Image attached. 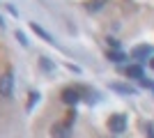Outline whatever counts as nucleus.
<instances>
[{
    "label": "nucleus",
    "instance_id": "obj_11",
    "mask_svg": "<svg viewBox=\"0 0 154 138\" xmlns=\"http://www.w3.org/2000/svg\"><path fill=\"white\" fill-rule=\"evenodd\" d=\"M152 67H154V60H152Z\"/></svg>",
    "mask_w": 154,
    "mask_h": 138
},
{
    "label": "nucleus",
    "instance_id": "obj_4",
    "mask_svg": "<svg viewBox=\"0 0 154 138\" xmlns=\"http://www.w3.org/2000/svg\"><path fill=\"white\" fill-rule=\"evenodd\" d=\"M152 46H136L134 51H131V55H134L136 60H145V58H149V55H152Z\"/></svg>",
    "mask_w": 154,
    "mask_h": 138
},
{
    "label": "nucleus",
    "instance_id": "obj_7",
    "mask_svg": "<svg viewBox=\"0 0 154 138\" xmlns=\"http://www.w3.org/2000/svg\"><path fill=\"white\" fill-rule=\"evenodd\" d=\"M32 30H35V32H37V35H42V37H44L46 41H51V35H48V32H44V30H42V28H39L37 23H32Z\"/></svg>",
    "mask_w": 154,
    "mask_h": 138
},
{
    "label": "nucleus",
    "instance_id": "obj_3",
    "mask_svg": "<svg viewBox=\"0 0 154 138\" xmlns=\"http://www.w3.org/2000/svg\"><path fill=\"white\" fill-rule=\"evenodd\" d=\"M51 133H53V138H69L71 136V127L69 124H53Z\"/></svg>",
    "mask_w": 154,
    "mask_h": 138
},
{
    "label": "nucleus",
    "instance_id": "obj_1",
    "mask_svg": "<svg viewBox=\"0 0 154 138\" xmlns=\"http://www.w3.org/2000/svg\"><path fill=\"white\" fill-rule=\"evenodd\" d=\"M108 129H110L113 133H122L124 129H127V118H124V115H120V113H117V115H110Z\"/></svg>",
    "mask_w": 154,
    "mask_h": 138
},
{
    "label": "nucleus",
    "instance_id": "obj_2",
    "mask_svg": "<svg viewBox=\"0 0 154 138\" xmlns=\"http://www.w3.org/2000/svg\"><path fill=\"white\" fill-rule=\"evenodd\" d=\"M12 85H14L12 72L2 74V76H0V97H9V94H12Z\"/></svg>",
    "mask_w": 154,
    "mask_h": 138
},
{
    "label": "nucleus",
    "instance_id": "obj_9",
    "mask_svg": "<svg viewBox=\"0 0 154 138\" xmlns=\"http://www.w3.org/2000/svg\"><path fill=\"white\" fill-rule=\"evenodd\" d=\"M37 97H39V94H35V92H32V94H30V101H28V108H32V106H35V101H37Z\"/></svg>",
    "mask_w": 154,
    "mask_h": 138
},
{
    "label": "nucleus",
    "instance_id": "obj_10",
    "mask_svg": "<svg viewBox=\"0 0 154 138\" xmlns=\"http://www.w3.org/2000/svg\"><path fill=\"white\" fill-rule=\"evenodd\" d=\"M147 138H154V127L147 124Z\"/></svg>",
    "mask_w": 154,
    "mask_h": 138
},
{
    "label": "nucleus",
    "instance_id": "obj_5",
    "mask_svg": "<svg viewBox=\"0 0 154 138\" xmlns=\"http://www.w3.org/2000/svg\"><path fill=\"white\" fill-rule=\"evenodd\" d=\"M78 99H81V97H78V90H71V87H69V90L62 92V101H64V104H76Z\"/></svg>",
    "mask_w": 154,
    "mask_h": 138
},
{
    "label": "nucleus",
    "instance_id": "obj_8",
    "mask_svg": "<svg viewBox=\"0 0 154 138\" xmlns=\"http://www.w3.org/2000/svg\"><path fill=\"white\" fill-rule=\"evenodd\" d=\"M108 58L113 60V62H122V60H124V53H120V51H113V53H108Z\"/></svg>",
    "mask_w": 154,
    "mask_h": 138
},
{
    "label": "nucleus",
    "instance_id": "obj_6",
    "mask_svg": "<svg viewBox=\"0 0 154 138\" xmlns=\"http://www.w3.org/2000/svg\"><path fill=\"white\" fill-rule=\"evenodd\" d=\"M127 76H131V78H143V69L138 65H131L127 69Z\"/></svg>",
    "mask_w": 154,
    "mask_h": 138
}]
</instances>
